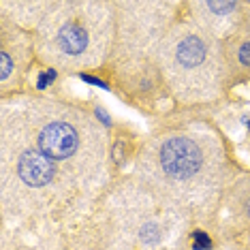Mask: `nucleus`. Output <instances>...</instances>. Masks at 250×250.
I'll use <instances>...</instances> for the list:
<instances>
[{"label": "nucleus", "instance_id": "11", "mask_svg": "<svg viewBox=\"0 0 250 250\" xmlns=\"http://www.w3.org/2000/svg\"><path fill=\"white\" fill-rule=\"evenodd\" d=\"M190 248H192V250H203L201 246H197V244H190Z\"/></svg>", "mask_w": 250, "mask_h": 250}, {"label": "nucleus", "instance_id": "3", "mask_svg": "<svg viewBox=\"0 0 250 250\" xmlns=\"http://www.w3.org/2000/svg\"><path fill=\"white\" fill-rule=\"evenodd\" d=\"M18 175L26 186L41 188L49 184L54 175V161L47 158L41 150H26L18 158Z\"/></svg>", "mask_w": 250, "mask_h": 250}, {"label": "nucleus", "instance_id": "9", "mask_svg": "<svg viewBox=\"0 0 250 250\" xmlns=\"http://www.w3.org/2000/svg\"><path fill=\"white\" fill-rule=\"evenodd\" d=\"M82 82H88L90 86H96V88H103V90H109V86L103 82V79H99V77H92V75H88V73H82Z\"/></svg>", "mask_w": 250, "mask_h": 250}, {"label": "nucleus", "instance_id": "8", "mask_svg": "<svg viewBox=\"0 0 250 250\" xmlns=\"http://www.w3.org/2000/svg\"><path fill=\"white\" fill-rule=\"evenodd\" d=\"M237 60H240L242 66H246V69H250V41H246L240 47V52H237Z\"/></svg>", "mask_w": 250, "mask_h": 250}, {"label": "nucleus", "instance_id": "5", "mask_svg": "<svg viewBox=\"0 0 250 250\" xmlns=\"http://www.w3.org/2000/svg\"><path fill=\"white\" fill-rule=\"evenodd\" d=\"M56 77H58V73H56V69H45V71H41L37 75V90H45L47 86H52V83L56 82Z\"/></svg>", "mask_w": 250, "mask_h": 250}, {"label": "nucleus", "instance_id": "4", "mask_svg": "<svg viewBox=\"0 0 250 250\" xmlns=\"http://www.w3.org/2000/svg\"><path fill=\"white\" fill-rule=\"evenodd\" d=\"M54 43L62 56H66V58H79L90 47V32L79 20H69L58 28Z\"/></svg>", "mask_w": 250, "mask_h": 250}, {"label": "nucleus", "instance_id": "1", "mask_svg": "<svg viewBox=\"0 0 250 250\" xmlns=\"http://www.w3.org/2000/svg\"><path fill=\"white\" fill-rule=\"evenodd\" d=\"M161 167L171 178L186 180L201 167V150L192 139L171 137L161 147Z\"/></svg>", "mask_w": 250, "mask_h": 250}, {"label": "nucleus", "instance_id": "6", "mask_svg": "<svg viewBox=\"0 0 250 250\" xmlns=\"http://www.w3.org/2000/svg\"><path fill=\"white\" fill-rule=\"evenodd\" d=\"M190 242H192V244H197V246H201L203 250H212V248H214L212 237H209L206 231H201V229H197V231H192V233H190Z\"/></svg>", "mask_w": 250, "mask_h": 250}, {"label": "nucleus", "instance_id": "10", "mask_svg": "<svg viewBox=\"0 0 250 250\" xmlns=\"http://www.w3.org/2000/svg\"><path fill=\"white\" fill-rule=\"evenodd\" d=\"M96 116H99V120L105 124V126H111V120H109V116H107V113L103 111V109H99V107H96Z\"/></svg>", "mask_w": 250, "mask_h": 250}, {"label": "nucleus", "instance_id": "7", "mask_svg": "<svg viewBox=\"0 0 250 250\" xmlns=\"http://www.w3.org/2000/svg\"><path fill=\"white\" fill-rule=\"evenodd\" d=\"M0 60H2V64H0V79L2 82H7L9 79V73H11V69H13V64H11V58H9V54L4 52H0Z\"/></svg>", "mask_w": 250, "mask_h": 250}, {"label": "nucleus", "instance_id": "12", "mask_svg": "<svg viewBox=\"0 0 250 250\" xmlns=\"http://www.w3.org/2000/svg\"><path fill=\"white\" fill-rule=\"evenodd\" d=\"M248 126H250V122H248Z\"/></svg>", "mask_w": 250, "mask_h": 250}, {"label": "nucleus", "instance_id": "2", "mask_svg": "<svg viewBox=\"0 0 250 250\" xmlns=\"http://www.w3.org/2000/svg\"><path fill=\"white\" fill-rule=\"evenodd\" d=\"M37 146L54 163L66 161V158L75 156V152L79 150V135L71 122L52 120L39 130Z\"/></svg>", "mask_w": 250, "mask_h": 250}]
</instances>
